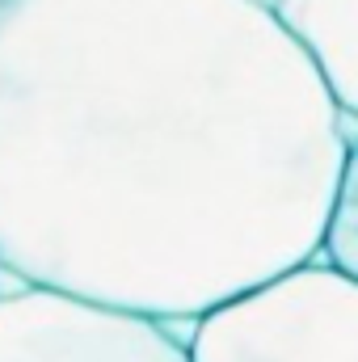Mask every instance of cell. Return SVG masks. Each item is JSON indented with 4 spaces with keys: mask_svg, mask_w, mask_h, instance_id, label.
Masks as SVG:
<instances>
[{
    "mask_svg": "<svg viewBox=\"0 0 358 362\" xmlns=\"http://www.w3.org/2000/svg\"><path fill=\"white\" fill-rule=\"evenodd\" d=\"M354 135L270 0H4L0 274L194 325L321 257Z\"/></svg>",
    "mask_w": 358,
    "mask_h": 362,
    "instance_id": "cell-1",
    "label": "cell"
},
{
    "mask_svg": "<svg viewBox=\"0 0 358 362\" xmlns=\"http://www.w3.org/2000/svg\"><path fill=\"white\" fill-rule=\"evenodd\" d=\"M321 262H329L333 270L358 282V135L350 144L346 169L337 181V198H333V215L325 228V245H321Z\"/></svg>",
    "mask_w": 358,
    "mask_h": 362,
    "instance_id": "cell-5",
    "label": "cell"
},
{
    "mask_svg": "<svg viewBox=\"0 0 358 362\" xmlns=\"http://www.w3.org/2000/svg\"><path fill=\"white\" fill-rule=\"evenodd\" d=\"M0 4H4V0H0Z\"/></svg>",
    "mask_w": 358,
    "mask_h": 362,
    "instance_id": "cell-6",
    "label": "cell"
},
{
    "mask_svg": "<svg viewBox=\"0 0 358 362\" xmlns=\"http://www.w3.org/2000/svg\"><path fill=\"white\" fill-rule=\"evenodd\" d=\"M358 131V0H270Z\"/></svg>",
    "mask_w": 358,
    "mask_h": 362,
    "instance_id": "cell-4",
    "label": "cell"
},
{
    "mask_svg": "<svg viewBox=\"0 0 358 362\" xmlns=\"http://www.w3.org/2000/svg\"><path fill=\"white\" fill-rule=\"evenodd\" d=\"M190 362H358V282L308 262L190 325Z\"/></svg>",
    "mask_w": 358,
    "mask_h": 362,
    "instance_id": "cell-2",
    "label": "cell"
},
{
    "mask_svg": "<svg viewBox=\"0 0 358 362\" xmlns=\"http://www.w3.org/2000/svg\"><path fill=\"white\" fill-rule=\"evenodd\" d=\"M0 362H190L173 325L72 295L0 291Z\"/></svg>",
    "mask_w": 358,
    "mask_h": 362,
    "instance_id": "cell-3",
    "label": "cell"
}]
</instances>
